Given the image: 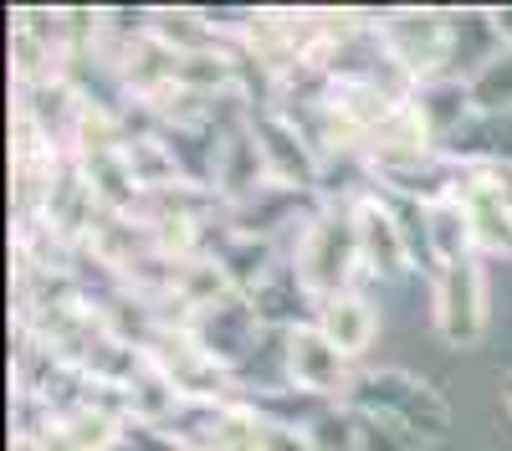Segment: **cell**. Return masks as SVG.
Masks as SVG:
<instances>
[{
    "mask_svg": "<svg viewBox=\"0 0 512 451\" xmlns=\"http://www.w3.org/2000/svg\"><path fill=\"white\" fill-rule=\"evenodd\" d=\"M436 318L446 328V339H477V323H482V293H477V277L472 267H451L441 282V298H436Z\"/></svg>",
    "mask_w": 512,
    "mask_h": 451,
    "instance_id": "1",
    "label": "cell"
},
{
    "mask_svg": "<svg viewBox=\"0 0 512 451\" xmlns=\"http://www.w3.org/2000/svg\"><path fill=\"white\" fill-rule=\"evenodd\" d=\"M323 334H328V344H333L338 354H359V349L369 344V334H374L369 303L354 298V293H333V298L323 303Z\"/></svg>",
    "mask_w": 512,
    "mask_h": 451,
    "instance_id": "3",
    "label": "cell"
},
{
    "mask_svg": "<svg viewBox=\"0 0 512 451\" xmlns=\"http://www.w3.org/2000/svg\"><path fill=\"white\" fill-rule=\"evenodd\" d=\"M472 98H477L482 108H512V47H502V52L487 62V72L472 82Z\"/></svg>",
    "mask_w": 512,
    "mask_h": 451,
    "instance_id": "5",
    "label": "cell"
},
{
    "mask_svg": "<svg viewBox=\"0 0 512 451\" xmlns=\"http://www.w3.org/2000/svg\"><path fill=\"white\" fill-rule=\"evenodd\" d=\"M292 375L313 390H338L344 385V354L328 344L323 328H297L292 334Z\"/></svg>",
    "mask_w": 512,
    "mask_h": 451,
    "instance_id": "2",
    "label": "cell"
},
{
    "mask_svg": "<svg viewBox=\"0 0 512 451\" xmlns=\"http://www.w3.org/2000/svg\"><path fill=\"white\" fill-rule=\"evenodd\" d=\"M359 246L369 252L374 267H400V241H395V226L390 216H379V205H364V216H359Z\"/></svg>",
    "mask_w": 512,
    "mask_h": 451,
    "instance_id": "4",
    "label": "cell"
}]
</instances>
